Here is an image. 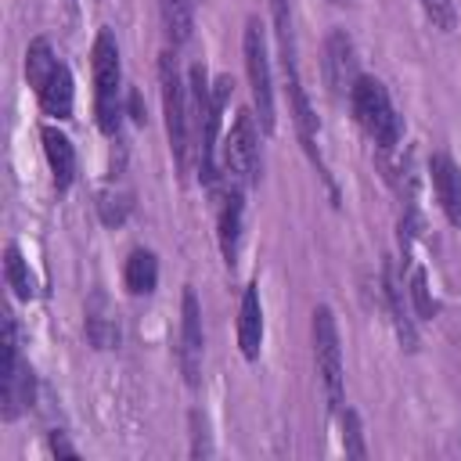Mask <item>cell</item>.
Masks as SVG:
<instances>
[{"mask_svg": "<svg viewBox=\"0 0 461 461\" xmlns=\"http://www.w3.org/2000/svg\"><path fill=\"white\" fill-rule=\"evenodd\" d=\"M277 47H281V68L285 76H299V50H295V25H292V0H270Z\"/></svg>", "mask_w": 461, "mask_h": 461, "instance_id": "e0dca14e", "label": "cell"}, {"mask_svg": "<svg viewBox=\"0 0 461 461\" xmlns=\"http://www.w3.org/2000/svg\"><path fill=\"white\" fill-rule=\"evenodd\" d=\"M241 212H245V191L241 187H227L223 184V198H220V252H223V263L234 267L238 259V245H241Z\"/></svg>", "mask_w": 461, "mask_h": 461, "instance_id": "7c38bea8", "label": "cell"}, {"mask_svg": "<svg viewBox=\"0 0 461 461\" xmlns=\"http://www.w3.org/2000/svg\"><path fill=\"white\" fill-rule=\"evenodd\" d=\"M421 11L432 18V25L439 29H454V4L450 0H418Z\"/></svg>", "mask_w": 461, "mask_h": 461, "instance_id": "cb8c5ba5", "label": "cell"}, {"mask_svg": "<svg viewBox=\"0 0 461 461\" xmlns=\"http://www.w3.org/2000/svg\"><path fill=\"white\" fill-rule=\"evenodd\" d=\"M180 371L187 378V385H198V371H202V306L198 295L191 288H184L180 299Z\"/></svg>", "mask_w": 461, "mask_h": 461, "instance_id": "30bf717a", "label": "cell"}, {"mask_svg": "<svg viewBox=\"0 0 461 461\" xmlns=\"http://www.w3.org/2000/svg\"><path fill=\"white\" fill-rule=\"evenodd\" d=\"M40 140H43L47 166L54 173V187L58 191H68L72 180H76V148H72V140L58 126H40Z\"/></svg>", "mask_w": 461, "mask_h": 461, "instance_id": "4fadbf2b", "label": "cell"}, {"mask_svg": "<svg viewBox=\"0 0 461 461\" xmlns=\"http://www.w3.org/2000/svg\"><path fill=\"white\" fill-rule=\"evenodd\" d=\"M205 454H212V447H209L205 418L194 411V414H191V457H205Z\"/></svg>", "mask_w": 461, "mask_h": 461, "instance_id": "d4e9b609", "label": "cell"}, {"mask_svg": "<svg viewBox=\"0 0 461 461\" xmlns=\"http://www.w3.org/2000/svg\"><path fill=\"white\" fill-rule=\"evenodd\" d=\"M4 274H7V288H14L18 299H32L36 295V281H32V270L22 256L18 245H7L4 249Z\"/></svg>", "mask_w": 461, "mask_h": 461, "instance_id": "ffe728a7", "label": "cell"}, {"mask_svg": "<svg viewBox=\"0 0 461 461\" xmlns=\"http://www.w3.org/2000/svg\"><path fill=\"white\" fill-rule=\"evenodd\" d=\"M429 173H432V187H436L439 209L447 212V220L454 227H461V166L447 151H436L429 158Z\"/></svg>", "mask_w": 461, "mask_h": 461, "instance_id": "8fae6325", "label": "cell"}, {"mask_svg": "<svg viewBox=\"0 0 461 461\" xmlns=\"http://www.w3.org/2000/svg\"><path fill=\"white\" fill-rule=\"evenodd\" d=\"M407 295H411L418 317H425V321L436 317V303H432V295H429V277H425L421 267H414V274H411V281H407Z\"/></svg>", "mask_w": 461, "mask_h": 461, "instance_id": "7402d4cb", "label": "cell"}, {"mask_svg": "<svg viewBox=\"0 0 461 461\" xmlns=\"http://www.w3.org/2000/svg\"><path fill=\"white\" fill-rule=\"evenodd\" d=\"M349 112H353L357 126L378 144V151H396V144L403 137V122H400L393 97H389L382 79L360 76L349 90Z\"/></svg>", "mask_w": 461, "mask_h": 461, "instance_id": "7a4b0ae2", "label": "cell"}, {"mask_svg": "<svg viewBox=\"0 0 461 461\" xmlns=\"http://www.w3.org/2000/svg\"><path fill=\"white\" fill-rule=\"evenodd\" d=\"M241 54H245V72H249V86H252V104H256L259 130H263V133H274L277 108H274V83H270V61H267V36H263L259 18H249V22H245Z\"/></svg>", "mask_w": 461, "mask_h": 461, "instance_id": "52a82bcc", "label": "cell"}, {"mask_svg": "<svg viewBox=\"0 0 461 461\" xmlns=\"http://www.w3.org/2000/svg\"><path fill=\"white\" fill-rule=\"evenodd\" d=\"M238 346H241V357H245V360H256V357H259V346H263V303H259V285H256V281L241 292Z\"/></svg>", "mask_w": 461, "mask_h": 461, "instance_id": "5bb4252c", "label": "cell"}, {"mask_svg": "<svg viewBox=\"0 0 461 461\" xmlns=\"http://www.w3.org/2000/svg\"><path fill=\"white\" fill-rule=\"evenodd\" d=\"M321 68H324V83H328L331 97H335V101H342V97L349 101V90H353V83L360 79V68H357V47H353V40H349L342 29L328 32Z\"/></svg>", "mask_w": 461, "mask_h": 461, "instance_id": "9c48e42d", "label": "cell"}, {"mask_svg": "<svg viewBox=\"0 0 461 461\" xmlns=\"http://www.w3.org/2000/svg\"><path fill=\"white\" fill-rule=\"evenodd\" d=\"M385 303H389V313H393V324H396V335H400L403 349H414L418 346V331H414V321L407 313V285L400 281L393 259L385 263Z\"/></svg>", "mask_w": 461, "mask_h": 461, "instance_id": "9a60e30c", "label": "cell"}, {"mask_svg": "<svg viewBox=\"0 0 461 461\" xmlns=\"http://www.w3.org/2000/svg\"><path fill=\"white\" fill-rule=\"evenodd\" d=\"M331 4H349V0H331Z\"/></svg>", "mask_w": 461, "mask_h": 461, "instance_id": "4316f807", "label": "cell"}, {"mask_svg": "<svg viewBox=\"0 0 461 461\" xmlns=\"http://www.w3.org/2000/svg\"><path fill=\"white\" fill-rule=\"evenodd\" d=\"M36 378L29 360L18 349V321L11 310H4V364H0V414L4 421H14L25 407H32Z\"/></svg>", "mask_w": 461, "mask_h": 461, "instance_id": "5b68a950", "label": "cell"}, {"mask_svg": "<svg viewBox=\"0 0 461 461\" xmlns=\"http://www.w3.org/2000/svg\"><path fill=\"white\" fill-rule=\"evenodd\" d=\"M194 7L198 0H158V11H162V29L169 36V43H187L191 29H194Z\"/></svg>", "mask_w": 461, "mask_h": 461, "instance_id": "d6986e66", "label": "cell"}, {"mask_svg": "<svg viewBox=\"0 0 461 461\" xmlns=\"http://www.w3.org/2000/svg\"><path fill=\"white\" fill-rule=\"evenodd\" d=\"M158 83H162V112H166L169 151H173L176 169L184 173L187 158H191V144H194V133H191V97H187V86L180 79L176 58L169 50L158 58Z\"/></svg>", "mask_w": 461, "mask_h": 461, "instance_id": "277c9868", "label": "cell"}, {"mask_svg": "<svg viewBox=\"0 0 461 461\" xmlns=\"http://www.w3.org/2000/svg\"><path fill=\"white\" fill-rule=\"evenodd\" d=\"M339 421H342V447L349 457H367V447H364V432H360V418L353 411H339Z\"/></svg>", "mask_w": 461, "mask_h": 461, "instance_id": "603a6c76", "label": "cell"}, {"mask_svg": "<svg viewBox=\"0 0 461 461\" xmlns=\"http://www.w3.org/2000/svg\"><path fill=\"white\" fill-rule=\"evenodd\" d=\"M25 79L40 101V108L54 119H72V72L68 65L50 50L47 40H32L25 50Z\"/></svg>", "mask_w": 461, "mask_h": 461, "instance_id": "6da1fadb", "label": "cell"}, {"mask_svg": "<svg viewBox=\"0 0 461 461\" xmlns=\"http://www.w3.org/2000/svg\"><path fill=\"white\" fill-rule=\"evenodd\" d=\"M130 194H122V191H101L97 194V216H101V223L104 227H119L126 216H130Z\"/></svg>", "mask_w": 461, "mask_h": 461, "instance_id": "44dd1931", "label": "cell"}, {"mask_svg": "<svg viewBox=\"0 0 461 461\" xmlns=\"http://www.w3.org/2000/svg\"><path fill=\"white\" fill-rule=\"evenodd\" d=\"M90 65H94V112H97V126H101V133L115 137L119 126H122V65H119L115 36L108 29L97 32L94 50H90Z\"/></svg>", "mask_w": 461, "mask_h": 461, "instance_id": "3957f363", "label": "cell"}, {"mask_svg": "<svg viewBox=\"0 0 461 461\" xmlns=\"http://www.w3.org/2000/svg\"><path fill=\"white\" fill-rule=\"evenodd\" d=\"M50 450H54V454H65V457H76V447H72L61 432H54V436H50Z\"/></svg>", "mask_w": 461, "mask_h": 461, "instance_id": "484cf974", "label": "cell"}, {"mask_svg": "<svg viewBox=\"0 0 461 461\" xmlns=\"http://www.w3.org/2000/svg\"><path fill=\"white\" fill-rule=\"evenodd\" d=\"M122 281L133 295H151L155 285H158V259L151 249H133L126 256V267H122Z\"/></svg>", "mask_w": 461, "mask_h": 461, "instance_id": "2e32d148", "label": "cell"}, {"mask_svg": "<svg viewBox=\"0 0 461 461\" xmlns=\"http://www.w3.org/2000/svg\"><path fill=\"white\" fill-rule=\"evenodd\" d=\"M86 339H90L97 349H115V346H119V324H115V317H112L104 295H94L90 306H86Z\"/></svg>", "mask_w": 461, "mask_h": 461, "instance_id": "ac0fdd59", "label": "cell"}, {"mask_svg": "<svg viewBox=\"0 0 461 461\" xmlns=\"http://www.w3.org/2000/svg\"><path fill=\"white\" fill-rule=\"evenodd\" d=\"M313 360H317V375L324 382V396L331 411H342V342H339V324L335 313L328 306L313 310Z\"/></svg>", "mask_w": 461, "mask_h": 461, "instance_id": "ba28073f", "label": "cell"}, {"mask_svg": "<svg viewBox=\"0 0 461 461\" xmlns=\"http://www.w3.org/2000/svg\"><path fill=\"white\" fill-rule=\"evenodd\" d=\"M259 180V130L256 112H238L223 137V184L249 191Z\"/></svg>", "mask_w": 461, "mask_h": 461, "instance_id": "8992f818", "label": "cell"}]
</instances>
